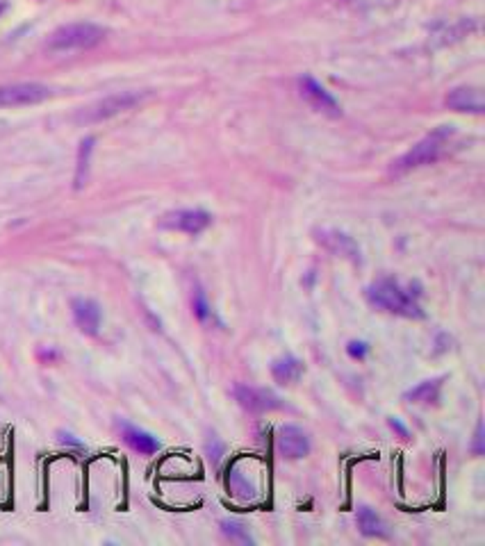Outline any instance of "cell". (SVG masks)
Instances as JSON below:
<instances>
[{"label": "cell", "mask_w": 485, "mask_h": 546, "mask_svg": "<svg viewBox=\"0 0 485 546\" xmlns=\"http://www.w3.org/2000/svg\"><path fill=\"white\" fill-rule=\"evenodd\" d=\"M212 216L203 212V209H178V212H171L162 219V228L169 230H178V233H187V235H198L210 226Z\"/></svg>", "instance_id": "obj_9"}, {"label": "cell", "mask_w": 485, "mask_h": 546, "mask_svg": "<svg viewBox=\"0 0 485 546\" xmlns=\"http://www.w3.org/2000/svg\"><path fill=\"white\" fill-rule=\"evenodd\" d=\"M301 373H303V364L301 360H296L294 355H282L271 364V376L276 383H280V385L296 383V380L301 378Z\"/></svg>", "instance_id": "obj_14"}, {"label": "cell", "mask_w": 485, "mask_h": 546, "mask_svg": "<svg viewBox=\"0 0 485 546\" xmlns=\"http://www.w3.org/2000/svg\"><path fill=\"white\" fill-rule=\"evenodd\" d=\"M446 107L456 109V112H469V114H483L485 112V101L481 89L476 87H458L449 92L446 96Z\"/></svg>", "instance_id": "obj_11"}, {"label": "cell", "mask_w": 485, "mask_h": 546, "mask_svg": "<svg viewBox=\"0 0 485 546\" xmlns=\"http://www.w3.org/2000/svg\"><path fill=\"white\" fill-rule=\"evenodd\" d=\"M141 98H144V96L137 94V92H123V94L107 96V98L94 103L92 107L82 109L80 114H78V121L80 123H101V121H107V118L121 114V112L132 109L135 105L141 103Z\"/></svg>", "instance_id": "obj_4"}, {"label": "cell", "mask_w": 485, "mask_h": 546, "mask_svg": "<svg viewBox=\"0 0 485 546\" xmlns=\"http://www.w3.org/2000/svg\"><path fill=\"white\" fill-rule=\"evenodd\" d=\"M347 353H349L351 357H355V360H362V357H367L369 346H367V344H364V342H349Z\"/></svg>", "instance_id": "obj_21"}, {"label": "cell", "mask_w": 485, "mask_h": 546, "mask_svg": "<svg viewBox=\"0 0 485 546\" xmlns=\"http://www.w3.org/2000/svg\"><path fill=\"white\" fill-rule=\"evenodd\" d=\"M194 314H196V319L203 321V324H207V321H214V312H212L210 305H207L205 294H203V289H200V287H196V291H194Z\"/></svg>", "instance_id": "obj_20"}, {"label": "cell", "mask_w": 485, "mask_h": 546, "mask_svg": "<svg viewBox=\"0 0 485 546\" xmlns=\"http://www.w3.org/2000/svg\"><path fill=\"white\" fill-rule=\"evenodd\" d=\"M276 451L287 460L305 458L310 453V437L298 426H282L276 435Z\"/></svg>", "instance_id": "obj_8"}, {"label": "cell", "mask_w": 485, "mask_h": 546, "mask_svg": "<svg viewBox=\"0 0 485 546\" xmlns=\"http://www.w3.org/2000/svg\"><path fill=\"white\" fill-rule=\"evenodd\" d=\"M235 399L240 401L244 410H249L253 414H262L269 410L282 408L280 399L267 387H249V385H237L235 387Z\"/></svg>", "instance_id": "obj_6"}, {"label": "cell", "mask_w": 485, "mask_h": 546, "mask_svg": "<svg viewBox=\"0 0 485 546\" xmlns=\"http://www.w3.org/2000/svg\"><path fill=\"white\" fill-rule=\"evenodd\" d=\"M105 39V30L96 23H71L50 34L46 48L50 52H76L89 50Z\"/></svg>", "instance_id": "obj_3"}, {"label": "cell", "mask_w": 485, "mask_h": 546, "mask_svg": "<svg viewBox=\"0 0 485 546\" xmlns=\"http://www.w3.org/2000/svg\"><path fill=\"white\" fill-rule=\"evenodd\" d=\"M3 10H5V5H3V3H0V14H3Z\"/></svg>", "instance_id": "obj_25"}, {"label": "cell", "mask_w": 485, "mask_h": 546, "mask_svg": "<svg viewBox=\"0 0 485 546\" xmlns=\"http://www.w3.org/2000/svg\"><path fill=\"white\" fill-rule=\"evenodd\" d=\"M481 442H483V423H479V428H476V444H474V451L476 453H483Z\"/></svg>", "instance_id": "obj_24"}, {"label": "cell", "mask_w": 485, "mask_h": 546, "mask_svg": "<svg viewBox=\"0 0 485 546\" xmlns=\"http://www.w3.org/2000/svg\"><path fill=\"white\" fill-rule=\"evenodd\" d=\"M57 437H59V444H64V446H71V448H85V444L80 442V439L73 435V432H66V430H59L57 432Z\"/></svg>", "instance_id": "obj_22"}, {"label": "cell", "mask_w": 485, "mask_h": 546, "mask_svg": "<svg viewBox=\"0 0 485 546\" xmlns=\"http://www.w3.org/2000/svg\"><path fill=\"white\" fill-rule=\"evenodd\" d=\"M390 426H392V428H394V430H397V432H399V435H401V437H408V435H410V432H408V428H406V426H404V423H401V421H399V419H390Z\"/></svg>", "instance_id": "obj_23"}, {"label": "cell", "mask_w": 485, "mask_h": 546, "mask_svg": "<svg viewBox=\"0 0 485 546\" xmlns=\"http://www.w3.org/2000/svg\"><path fill=\"white\" fill-rule=\"evenodd\" d=\"M92 151H94V137L82 139L80 151H78V169H76V187L80 189L87 180L89 174V160H92Z\"/></svg>", "instance_id": "obj_18"}, {"label": "cell", "mask_w": 485, "mask_h": 546, "mask_svg": "<svg viewBox=\"0 0 485 546\" xmlns=\"http://www.w3.org/2000/svg\"><path fill=\"white\" fill-rule=\"evenodd\" d=\"M71 310H73V319H76V324L82 333L99 335V328L103 321V312H101L99 303L92 301V298H76V301L71 303Z\"/></svg>", "instance_id": "obj_10"}, {"label": "cell", "mask_w": 485, "mask_h": 546, "mask_svg": "<svg viewBox=\"0 0 485 546\" xmlns=\"http://www.w3.org/2000/svg\"><path fill=\"white\" fill-rule=\"evenodd\" d=\"M50 87L39 82H17V85L0 87V109L5 107H25L50 98Z\"/></svg>", "instance_id": "obj_5"}, {"label": "cell", "mask_w": 485, "mask_h": 546, "mask_svg": "<svg viewBox=\"0 0 485 546\" xmlns=\"http://www.w3.org/2000/svg\"><path fill=\"white\" fill-rule=\"evenodd\" d=\"M221 530H223V535L230 537L233 542L253 544V537L249 535V528H246L244 523H240V521H221Z\"/></svg>", "instance_id": "obj_19"}, {"label": "cell", "mask_w": 485, "mask_h": 546, "mask_svg": "<svg viewBox=\"0 0 485 546\" xmlns=\"http://www.w3.org/2000/svg\"><path fill=\"white\" fill-rule=\"evenodd\" d=\"M417 296L420 294H413V285L406 289L394 278H380L367 287V301L374 308L406 319H424V310L417 303Z\"/></svg>", "instance_id": "obj_1"}, {"label": "cell", "mask_w": 485, "mask_h": 546, "mask_svg": "<svg viewBox=\"0 0 485 546\" xmlns=\"http://www.w3.org/2000/svg\"><path fill=\"white\" fill-rule=\"evenodd\" d=\"M358 528H360V533L367 535V537H385L387 535L383 519H380L371 507H360V510H358Z\"/></svg>", "instance_id": "obj_16"}, {"label": "cell", "mask_w": 485, "mask_h": 546, "mask_svg": "<svg viewBox=\"0 0 485 546\" xmlns=\"http://www.w3.org/2000/svg\"><path fill=\"white\" fill-rule=\"evenodd\" d=\"M118 428H121L123 442L128 444L132 451H137L141 455H153V453L160 451V442L151 435V432L141 430V428H137V426H130L125 421L118 423Z\"/></svg>", "instance_id": "obj_12"}, {"label": "cell", "mask_w": 485, "mask_h": 546, "mask_svg": "<svg viewBox=\"0 0 485 546\" xmlns=\"http://www.w3.org/2000/svg\"><path fill=\"white\" fill-rule=\"evenodd\" d=\"M228 490L237 501H253L258 496V487L249 481V478L242 476V471L237 465H233L228 471Z\"/></svg>", "instance_id": "obj_15"}, {"label": "cell", "mask_w": 485, "mask_h": 546, "mask_svg": "<svg viewBox=\"0 0 485 546\" xmlns=\"http://www.w3.org/2000/svg\"><path fill=\"white\" fill-rule=\"evenodd\" d=\"M440 387H442V378L424 380V383H420L415 390L406 394V399L413 403H435L440 399Z\"/></svg>", "instance_id": "obj_17"}, {"label": "cell", "mask_w": 485, "mask_h": 546, "mask_svg": "<svg viewBox=\"0 0 485 546\" xmlns=\"http://www.w3.org/2000/svg\"><path fill=\"white\" fill-rule=\"evenodd\" d=\"M451 139H453V128H449V125H440L437 130L426 134L420 144L413 146L406 155H401L399 160L392 164V174L404 176V174H410V171H415V169L435 164L437 160H442V157L446 155V151H449Z\"/></svg>", "instance_id": "obj_2"}, {"label": "cell", "mask_w": 485, "mask_h": 546, "mask_svg": "<svg viewBox=\"0 0 485 546\" xmlns=\"http://www.w3.org/2000/svg\"><path fill=\"white\" fill-rule=\"evenodd\" d=\"M319 242H322L331 253H335V255H344L353 262H360V249H358V244L351 237H347L344 233H338V230H324V233L319 235Z\"/></svg>", "instance_id": "obj_13"}, {"label": "cell", "mask_w": 485, "mask_h": 546, "mask_svg": "<svg viewBox=\"0 0 485 546\" xmlns=\"http://www.w3.org/2000/svg\"><path fill=\"white\" fill-rule=\"evenodd\" d=\"M298 92H301V98L308 103L312 109L322 112V114H328V116H340L342 114L338 101H335L315 78L303 76L301 80H298Z\"/></svg>", "instance_id": "obj_7"}]
</instances>
